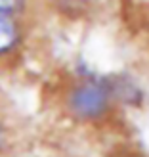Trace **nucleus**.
Listing matches in <instances>:
<instances>
[{
  "instance_id": "f257e3e1",
  "label": "nucleus",
  "mask_w": 149,
  "mask_h": 157,
  "mask_svg": "<svg viewBox=\"0 0 149 157\" xmlns=\"http://www.w3.org/2000/svg\"><path fill=\"white\" fill-rule=\"evenodd\" d=\"M113 101V78L86 77L75 82L67 94V109L78 121H98L105 117Z\"/></svg>"
},
{
  "instance_id": "7ed1b4c3",
  "label": "nucleus",
  "mask_w": 149,
  "mask_h": 157,
  "mask_svg": "<svg viewBox=\"0 0 149 157\" xmlns=\"http://www.w3.org/2000/svg\"><path fill=\"white\" fill-rule=\"evenodd\" d=\"M40 2L42 8H50L59 15L76 17V15H84L86 12L92 10L94 0H40Z\"/></svg>"
},
{
  "instance_id": "f03ea898",
  "label": "nucleus",
  "mask_w": 149,
  "mask_h": 157,
  "mask_svg": "<svg viewBox=\"0 0 149 157\" xmlns=\"http://www.w3.org/2000/svg\"><path fill=\"white\" fill-rule=\"evenodd\" d=\"M29 19L0 12V63L15 58L25 46Z\"/></svg>"
},
{
  "instance_id": "20e7f679",
  "label": "nucleus",
  "mask_w": 149,
  "mask_h": 157,
  "mask_svg": "<svg viewBox=\"0 0 149 157\" xmlns=\"http://www.w3.org/2000/svg\"><path fill=\"white\" fill-rule=\"evenodd\" d=\"M40 8H42L40 0H0V12L13 13L25 19H31L35 12Z\"/></svg>"
},
{
  "instance_id": "39448f33",
  "label": "nucleus",
  "mask_w": 149,
  "mask_h": 157,
  "mask_svg": "<svg viewBox=\"0 0 149 157\" xmlns=\"http://www.w3.org/2000/svg\"><path fill=\"white\" fill-rule=\"evenodd\" d=\"M10 144H12L10 128H8V124L0 119V157H2L8 150H10Z\"/></svg>"
}]
</instances>
